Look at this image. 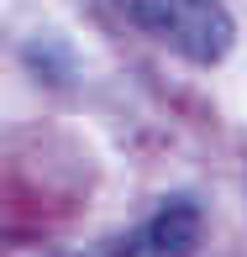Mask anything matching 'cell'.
I'll list each match as a JSON object with an SVG mask.
<instances>
[{"label": "cell", "mask_w": 247, "mask_h": 257, "mask_svg": "<svg viewBox=\"0 0 247 257\" xmlns=\"http://www.w3.org/2000/svg\"><path fill=\"white\" fill-rule=\"evenodd\" d=\"M132 16L147 37H158L163 48H174L200 68L221 63L237 37V21L221 0H132Z\"/></svg>", "instance_id": "obj_1"}, {"label": "cell", "mask_w": 247, "mask_h": 257, "mask_svg": "<svg viewBox=\"0 0 247 257\" xmlns=\"http://www.w3.org/2000/svg\"><path fill=\"white\" fill-rule=\"evenodd\" d=\"M142 241H147L152 257H190L200 247V210L190 200H169L158 215L147 220Z\"/></svg>", "instance_id": "obj_2"}]
</instances>
